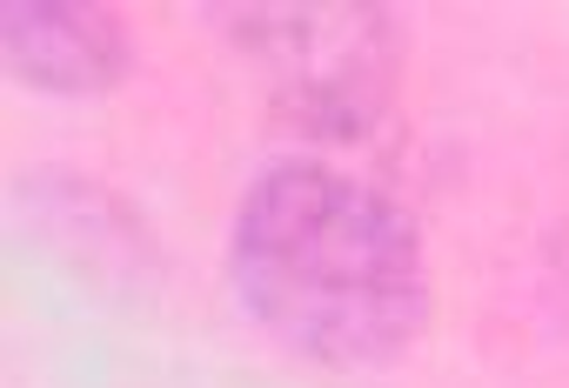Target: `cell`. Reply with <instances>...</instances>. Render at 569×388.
<instances>
[{"label": "cell", "mask_w": 569, "mask_h": 388, "mask_svg": "<svg viewBox=\"0 0 569 388\" xmlns=\"http://www.w3.org/2000/svg\"><path fill=\"white\" fill-rule=\"evenodd\" d=\"M228 275L254 328L322 368H389L429 315L416 221L382 188L322 161L254 175Z\"/></svg>", "instance_id": "obj_1"}, {"label": "cell", "mask_w": 569, "mask_h": 388, "mask_svg": "<svg viewBox=\"0 0 569 388\" xmlns=\"http://www.w3.org/2000/svg\"><path fill=\"white\" fill-rule=\"evenodd\" d=\"M268 74L274 108L316 135H362L396 81V14L382 8H248L221 14Z\"/></svg>", "instance_id": "obj_2"}, {"label": "cell", "mask_w": 569, "mask_h": 388, "mask_svg": "<svg viewBox=\"0 0 569 388\" xmlns=\"http://www.w3.org/2000/svg\"><path fill=\"white\" fill-rule=\"evenodd\" d=\"M0 54L28 88H48V94H101L128 68L121 28L101 8H74V0H54V8L14 0V8H0Z\"/></svg>", "instance_id": "obj_3"}]
</instances>
